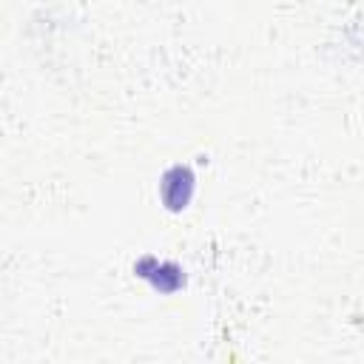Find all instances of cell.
Returning <instances> with one entry per match:
<instances>
[{"mask_svg": "<svg viewBox=\"0 0 364 364\" xmlns=\"http://www.w3.org/2000/svg\"><path fill=\"white\" fill-rule=\"evenodd\" d=\"M191 191H193V176H191L188 168H173V171L165 173V179H162V199H165L168 208H173V210L185 208V202L191 199Z\"/></svg>", "mask_w": 364, "mask_h": 364, "instance_id": "6da1fadb", "label": "cell"}]
</instances>
